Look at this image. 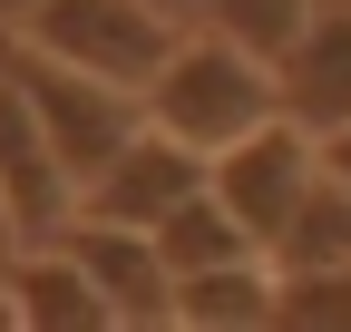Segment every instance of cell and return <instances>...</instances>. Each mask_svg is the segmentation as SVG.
Listing matches in <instances>:
<instances>
[{
    "label": "cell",
    "instance_id": "6da1fadb",
    "mask_svg": "<svg viewBox=\"0 0 351 332\" xmlns=\"http://www.w3.org/2000/svg\"><path fill=\"white\" fill-rule=\"evenodd\" d=\"M147 117L215 156V147L254 137L263 117H283V78H274V59H254L225 29H186L176 59L156 69V88H147Z\"/></svg>",
    "mask_w": 351,
    "mask_h": 332
},
{
    "label": "cell",
    "instance_id": "7a4b0ae2",
    "mask_svg": "<svg viewBox=\"0 0 351 332\" xmlns=\"http://www.w3.org/2000/svg\"><path fill=\"white\" fill-rule=\"evenodd\" d=\"M0 69L29 88V108H39V128H49V147L69 156L78 195L117 166L127 137L147 128V98H137V88H117V78H98V69H69V59H49V49H29V39H10Z\"/></svg>",
    "mask_w": 351,
    "mask_h": 332
},
{
    "label": "cell",
    "instance_id": "3957f363",
    "mask_svg": "<svg viewBox=\"0 0 351 332\" xmlns=\"http://www.w3.org/2000/svg\"><path fill=\"white\" fill-rule=\"evenodd\" d=\"M29 49H49L69 69H98L117 78V88H156V69L176 59V39H186V20L156 10V0H39V10L20 20Z\"/></svg>",
    "mask_w": 351,
    "mask_h": 332
},
{
    "label": "cell",
    "instance_id": "277c9868",
    "mask_svg": "<svg viewBox=\"0 0 351 332\" xmlns=\"http://www.w3.org/2000/svg\"><path fill=\"white\" fill-rule=\"evenodd\" d=\"M313 186H322V137L302 128V117H263L254 137L215 147V195L254 225L263 254H274V235L302 215V195H313Z\"/></svg>",
    "mask_w": 351,
    "mask_h": 332
},
{
    "label": "cell",
    "instance_id": "5b68a950",
    "mask_svg": "<svg viewBox=\"0 0 351 332\" xmlns=\"http://www.w3.org/2000/svg\"><path fill=\"white\" fill-rule=\"evenodd\" d=\"M59 244L88 264V283L108 294V322H117V332H156V322H176V264H166L156 225L69 215V235H59Z\"/></svg>",
    "mask_w": 351,
    "mask_h": 332
},
{
    "label": "cell",
    "instance_id": "8992f818",
    "mask_svg": "<svg viewBox=\"0 0 351 332\" xmlns=\"http://www.w3.org/2000/svg\"><path fill=\"white\" fill-rule=\"evenodd\" d=\"M0 195L20 215V244H59L69 215H78V176L49 147V128H39V108H29V88L10 69H0Z\"/></svg>",
    "mask_w": 351,
    "mask_h": 332
},
{
    "label": "cell",
    "instance_id": "52a82bcc",
    "mask_svg": "<svg viewBox=\"0 0 351 332\" xmlns=\"http://www.w3.org/2000/svg\"><path fill=\"white\" fill-rule=\"evenodd\" d=\"M195 186H215V156H205V147H186L176 128H156V117H147V128L117 147V166L78 195V215H108V225H166Z\"/></svg>",
    "mask_w": 351,
    "mask_h": 332
},
{
    "label": "cell",
    "instance_id": "ba28073f",
    "mask_svg": "<svg viewBox=\"0 0 351 332\" xmlns=\"http://www.w3.org/2000/svg\"><path fill=\"white\" fill-rule=\"evenodd\" d=\"M274 78H283V117H302L313 137L351 128V10H332V0H322L313 29L274 59Z\"/></svg>",
    "mask_w": 351,
    "mask_h": 332
},
{
    "label": "cell",
    "instance_id": "9c48e42d",
    "mask_svg": "<svg viewBox=\"0 0 351 332\" xmlns=\"http://www.w3.org/2000/svg\"><path fill=\"white\" fill-rule=\"evenodd\" d=\"M10 303H20V332H117L108 322V294L88 283V264L69 254V244H20Z\"/></svg>",
    "mask_w": 351,
    "mask_h": 332
},
{
    "label": "cell",
    "instance_id": "30bf717a",
    "mask_svg": "<svg viewBox=\"0 0 351 332\" xmlns=\"http://www.w3.org/2000/svg\"><path fill=\"white\" fill-rule=\"evenodd\" d=\"M283 303V264L274 254H234V264H205L176 283V322L186 332H263Z\"/></svg>",
    "mask_w": 351,
    "mask_h": 332
},
{
    "label": "cell",
    "instance_id": "8fae6325",
    "mask_svg": "<svg viewBox=\"0 0 351 332\" xmlns=\"http://www.w3.org/2000/svg\"><path fill=\"white\" fill-rule=\"evenodd\" d=\"M156 244H166V264H176V283H186V274H205V264H234V254H263V244H254V225H244V215H234V205L215 195V186H195L186 205H176V215L156 225Z\"/></svg>",
    "mask_w": 351,
    "mask_h": 332
},
{
    "label": "cell",
    "instance_id": "7c38bea8",
    "mask_svg": "<svg viewBox=\"0 0 351 332\" xmlns=\"http://www.w3.org/2000/svg\"><path fill=\"white\" fill-rule=\"evenodd\" d=\"M274 264L283 274H313V264H351V186L322 166V186L302 195V215L274 235Z\"/></svg>",
    "mask_w": 351,
    "mask_h": 332
},
{
    "label": "cell",
    "instance_id": "4fadbf2b",
    "mask_svg": "<svg viewBox=\"0 0 351 332\" xmlns=\"http://www.w3.org/2000/svg\"><path fill=\"white\" fill-rule=\"evenodd\" d=\"M313 10H322V0H205V29L244 39L254 59H283L293 39L313 29Z\"/></svg>",
    "mask_w": 351,
    "mask_h": 332
},
{
    "label": "cell",
    "instance_id": "5bb4252c",
    "mask_svg": "<svg viewBox=\"0 0 351 332\" xmlns=\"http://www.w3.org/2000/svg\"><path fill=\"white\" fill-rule=\"evenodd\" d=\"M283 332H351V264H313V274H283Z\"/></svg>",
    "mask_w": 351,
    "mask_h": 332
},
{
    "label": "cell",
    "instance_id": "9a60e30c",
    "mask_svg": "<svg viewBox=\"0 0 351 332\" xmlns=\"http://www.w3.org/2000/svg\"><path fill=\"white\" fill-rule=\"evenodd\" d=\"M322 166H332L341 186H351V128H332V137H322Z\"/></svg>",
    "mask_w": 351,
    "mask_h": 332
},
{
    "label": "cell",
    "instance_id": "2e32d148",
    "mask_svg": "<svg viewBox=\"0 0 351 332\" xmlns=\"http://www.w3.org/2000/svg\"><path fill=\"white\" fill-rule=\"evenodd\" d=\"M10 244H20V215H10V195H0V254H10Z\"/></svg>",
    "mask_w": 351,
    "mask_h": 332
},
{
    "label": "cell",
    "instance_id": "e0dca14e",
    "mask_svg": "<svg viewBox=\"0 0 351 332\" xmlns=\"http://www.w3.org/2000/svg\"><path fill=\"white\" fill-rule=\"evenodd\" d=\"M29 10H39V0H0V20H10V29H20V20H29Z\"/></svg>",
    "mask_w": 351,
    "mask_h": 332
},
{
    "label": "cell",
    "instance_id": "ac0fdd59",
    "mask_svg": "<svg viewBox=\"0 0 351 332\" xmlns=\"http://www.w3.org/2000/svg\"><path fill=\"white\" fill-rule=\"evenodd\" d=\"M156 10H176V20H186V10H205V0H156Z\"/></svg>",
    "mask_w": 351,
    "mask_h": 332
},
{
    "label": "cell",
    "instance_id": "d6986e66",
    "mask_svg": "<svg viewBox=\"0 0 351 332\" xmlns=\"http://www.w3.org/2000/svg\"><path fill=\"white\" fill-rule=\"evenodd\" d=\"M0 294H10V254H0Z\"/></svg>",
    "mask_w": 351,
    "mask_h": 332
}]
</instances>
